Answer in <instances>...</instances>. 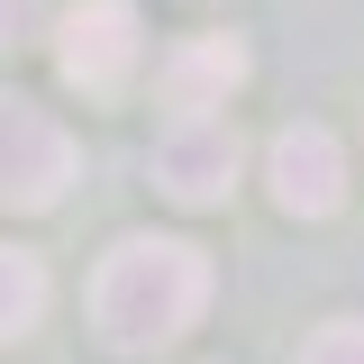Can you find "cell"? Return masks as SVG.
<instances>
[{
	"instance_id": "4",
	"label": "cell",
	"mask_w": 364,
	"mask_h": 364,
	"mask_svg": "<svg viewBox=\"0 0 364 364\" xmlns=\"http://www.w3.org/2000/svg\"><path fill=\"white\" fill-rule=\"evenodd\" d=\"M237 164H246V146H237L228 119H164V136H155V191L182 200V210L228 200Z\"/></svg>"
},
{
	"instance_id": "6",
	"label": "cell",
	"mask_w": 364,
	"mask_h": 364,
	"mask_svg": "<svg viewBox=\"0 0 364 364\" xmlns=\"http://www.w3.org/2000/svg\"><path fill=\"white\" fill-rule=\"evenodd\" d=\"M237 82H246V46L237 37H191V46H173L164 73H155V91H164L173 119H219Z\"/></svg>"
},
{
	"instance_id": "2",
	"label": "cell",
	"mask_w": 364,
	"mask_h": 364,
	"mask_svg": "<svg viewBox=\"0 0 364 364\" xmlns=\"http://www.w3.org/2000/svg\"><path fill=\"white\" fill-rule=\"evenodd\" d=\"M64 182H73V136H64V119L37 109V100H18V91H0V200L9 210H55Z\"/></svg>"
},
{
	"instance_id": "5",
	"label": "cell",
	"mask_w": 364,
	"mask_h": 364,
	"mask_svg": "<svg viewBox=\"0 0 364 364\" xmlns=\"http://www.w3.org/2000/svg\"><path fill=\"white\" fill-rule=\"evenodd\" d=\"M264 182H273V200H282L291 219H328V210L346 200V155H337V136L318 128V119H301V128L273 136Z\"/></svg>"
},
{
	"instance_id": "7",
	"label": "cell",
	"mask_w": 364,
	"mask_h": 364,
	"mask_svg": "<svg viewBox=\"0 0 364 364\" xmlns=\"http://www.w3.org/2000/svg\"><path fill=\"white\" fill-rule=\"evenodd\" d=\"M37 318H46V264L28 246H0V346L28 337Z\"/></svg>"
},
{
	"instance_id": "3",
	"label": "cell",
	"mask_w": 364,
	"mask_h": 364,
	"mask_svg": "<svg viewBox=\"0 0 364 364\" xmlns=\"http://www.w3.org/2000/svg\"><path fill=\"white\" fill-rule=\"evenodd\" d=\"M136 0H73L64 9V37H55V64H64V82L91 91V100H109V91H128L136 73Z\"/></svg>"
},
{
	"instance_id": "1",
	"label": "cell",
	"mask_w": 364,
	"mask_h": 364,
	"mask_svg": "<svg viewBox=\"0 0 364 364\" xmlns=\"http://www.w3.org/2000/svg\"><path fill=\"white\" fill-rule=\"evenodd\" d=\"M200 310H210V255L182 246V237H119L109 264L91 273V318L128 355L173 346Z\"/></svg>"
},
{
	"instance_id": "9",
	"label": "cell",
	"mask_w": 364,
	"mask_h": 364,
	"mask_svg": "<svg viewBox=\"0 0 364 364\" xmlns=\"http://www.w3.org/2000/svg\"><path fill=\"white\" fill-rule=\"evenodd\" d=\"M37 37H46V0H0V55H18Z\"/></svg>"
},
{
	"instance_id": "8",
	"label": "cell",
	"mask_w": 364,
	"mask_h": 364,
	"mask_svg": "<svg viewBox=\"0 0 364 364\" xmlns=\"http://www.w3.org/2000/svg\"><path fill=\"white\" fill-rule=\"evenodd\" d=\"M301 364H364V318H328V328H310Z\"/></svg>"
}]
</instances>
